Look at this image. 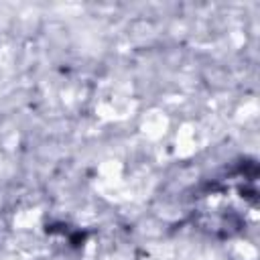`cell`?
Listing matches in <instances>:
<instances>
[{
  "label": "cell",
  "mask_w": 260,
  "mask_h": 260,
  "mask_svg": "<svg viewBox=\"0 0 260 260\" xmlns=\"http://www.w3.org/2000/svg\"><path fill=\"white\" fill-rule=\"evenodd\" d=\"M258 207V165L240 160L203 181L191 195V221L205 234L230 238L244 232Z\"/></svg>",
  "instance_id": "1"
}]
</instances>
